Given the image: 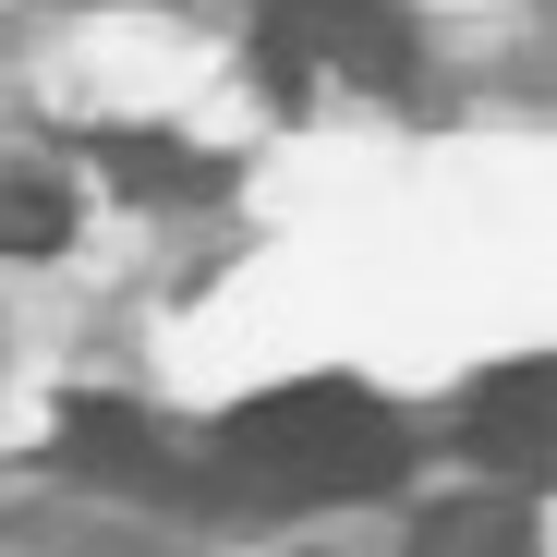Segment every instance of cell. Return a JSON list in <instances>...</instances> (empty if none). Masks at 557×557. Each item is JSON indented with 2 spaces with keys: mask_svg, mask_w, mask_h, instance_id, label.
I'll return each mask as SVG.
<instances>
[{
  "mask_svg": "<svg viewBox=\"0 0 557 557\" xmlns=\"http://www.w3.org/2000/svg\"><path fill=\"white\" fill-rule=\"evenodd\" d=\"M219 460L255 485V497H376L400 485V412L363 400L339 376H304V388H267L219 424Z\"/></svg>",
  "mask_w": 557,
  "mask_h": 557,
  "instance_id": "cell-1",
  "label": "cell"
},
{
  "mask_svg": "<svg viewBox=\"0 0 557 557\" xmlns=\"http://www.w3.org/2000/svg\"><path fill=\"white\" fill-rule=\"evenodd\" d=\"M278 98H315V85H363V98H388L412 73V13L400 0H267L255 25Z\"/></svg>",
  "mask_w": 557,
  "mask_h": 557,
  "instance_id": "cell-2",
  "label": "cell"
},
{
  "mask_svg": "<svg viewBox=\"0 0 557 557\" xmlns=\"http://www.w3.org/2000/svg\"><path fill=\"white\" fill-rule=\"evenodd\" d=\"M61 460H73L85 485H110V497H182L158 424L122 412V400H61Z\"/></svg>",
  "mask_w": 557,
  "mask_h": 557,
  "instance_id": "cell-3",
  "label": "cell"
},
{
  "mask_svg": "<svg viewBox=\"0 0 557 557\" xmlns=\"http://www.w3.org/2000/svg\"><path fill=\"white\" fill-rule=\"evenodd\" d=\"M545 412H557V376H545V363H509V376H485V400H473V424H460V436H473V460H485V473H545Z\"/></svg>",
  "mask_w": 557,
  "mask_h": 557,
  "instance_id": "cell-4",
  "label": "cell"
},
{
  "mask_svg": "<svg viewBox=\"0 0 557 557\" xmlns=\"http://www.w3.org/2000/svg\"><path fill=\"white\" fill-rule=\"evenodd\" d=\"M412 557H533V497H448L412 521Z\"/></svg>",
  "mask_w": 557,
  "mask_h": 557,
  "instance_id": "cell-5",
  "label": "cell"
},
{
  "mask_svg": "<svg viewBox=\"0 0 557 557\" xmlns=\"http://www.w3.org/2000/svg\"><path fill=\"white\" fill-rule=\"evenodd\" d=\"M73 243V182L37 158H0V255H61Z\"/></svg>",
  "mask_w": 557,
  "mask_h": 557,
  "instance_id": "cell-6",
  "label": "cell"
},
{
  "mask_svg": "<svg viewBox=\"0 0 557 557\" xmlns=\"http://www.w3.org/2000/svg\"><path fill=\"white\" fill-rule=\"evenodd\" d=\"M98 158L134 182V195H158V207H182V195H219V182H231L207 146H170V134H98Z\"/></svg>",
  "mask_w": 557,
  "mask_h": 557,
  "instance_id": "cell-7",
  "label": "cell"
}]
</instances>
